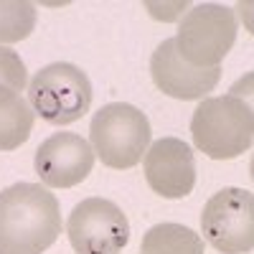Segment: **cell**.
<instances>
[{
  "label": "cell",
  "instance_id": "52a82bcc",
  "mask_svg": "<svg viewBox=\"0 0 254 254\" xmlns=\"http://www.w3.org/2000/svg\"><path fill=\"white\" fill-rule=\"evenodd\" d=\"M66 237L76 254H120L130 242V221L107 198H84L69 214Z\"/></svg>",
  "mask_w": 254,
  "mask_h": 254
},
{
  "label": "cell",
  "instance_id": "5bb4252c",
  "mask_svg": "<svg viewBox=\"0 0 254 254\" xmlns=\"http://www.w3.org/2000/svg\"><path fill=\"white\" fill-rule=\"evenodd\" d=\"M26 81H28V71H26L23 59L13 49L0 46V87H8L20 94L26 89Z\"/></svg>",
  "mask_w": 254,
  "mask_h": 254
},
{
  "label": "cell",
  "instance_id": "7a4b0ae2",
  "mask_svg": "<svg viewBox=\"0 0 254 254\" xmlns=\"http://www.w3.org/2000/svg\"><path fill=\"white\" fill-rule=\"evenodd\" d=\"M153 140L150 120L127 102L99 107L89 122V145L94 155L115 171H127L142 163Z\"/></svg>",
  "mask_w": 254,
  "mask_h": 254
},
{
  "label": "cell",
  "instance_id": "e0dca14e",
  "mask_svg": "<svg viewBox=\"0 0 254 254\" xmlns=\"http://www.w3.org/2000/svg\"><path fill=\"white\" fill-rule=\"evenodd\" d=\"M234 15L237 20H242V26L254 36V0H239L234 5Z\"/></svg>",
  "mask_w": 254,
  "mask_h": 254
},
{
  "label": "cell",
  "instance_id": "ba28073f",
  "mask_svg": "<svg viewBox=\"0 0 254 254\" xmlns=\"http://www.w3.org/2000/svg\"><path fill=\"white\" fill-rule=\"evenodd\" d=\"M94 150L76 132H54L38 145L33 168L46 188H74L92 173Z\"/></svg>",
  "mask_w": 254,
  "mask_h": 254
},
{
  "label": "cell",
  "instance_id": "2e32d148",
  "mask_svg": "<svg viewBox=\"0 0 254 254\" xmlns=\"http://www.w3.org/2000/svg\"><path fill=\"white\" fill-rule=\"evenodd\" d=\"M229 97H237V99H242V102L247 104V107H249L252 117H254V71L244 74L239 81H234V84H231Z\"/></svg>",
  "mask_w": 254,
  "mask_h": 254
},
{
  "label": "cell",
  "instance_id": "7c38bea8",
  "mask_svg": "<svg viewBox=\"0 0 254 254\" xmlns=\"http://www.w3.org/2000/svg\"><path fill=\"white\" fill-rule=\"evenodd\" d=\"M142 254H203V239L183 224H155L140 242Z\"/></svg>",
  "mask_w": 254,
  "mask_h": 254
},
{
  "label": "cell",
  "instance_id": "ac0fdd59",
  "mask_svg": "<svg viewBox=\"0 0 254 254\" xmlns=\"http://www.w3.org/2000/svg\"><path fill=\"white\" fill-rule=\"evenodd\" d=\"M249 173H252V181H254V155H252V163H249Z\"/></svg>",
  "mask_w": 254,
  "mask_h": 254
},
{
  "label": "cell",
  "instance_id": "8fae6325",
  "mask_svg": "<svg viewBox=\"0 0 254 254\" xmlns=\"http://www.w3.org/2000/svg\"><path fill=\"white\" fill-rule=\"evenodd\" d=\"M36 112L26 97L0 87V150H15L33 132Z\"/></svg>",
  "mask_w": 254,
  "mask_h": 254
},
{
  "label": "cell",
  "instance_id": "8992f818",
  "mask_svg": "<svg viewBox=\"0 0 254 254\" xmlns=\"http://www.w3.org/2000/svg\"><path fill=\"white\" fill-rule=\"evenodd\" d=\"M203 239L221 254H247L254 249V193L221 188L201 211Z\"/></svg>",
  "mask_w": 254,
  "mask_h": 254
},
{
  "label": "cell",
  "instance_id": "9a60e30c",
  "mask_svg": "<svg viewBox=\"0 0 254 254\" xmlns=\"http://www.w3.org/2000/svg\"><path fill=\"white\" fill-rule=\"evenodd\" d=\"M190 8V3H145V10L150 13L155 20H163V23H173V20L183 18Z\"/></svg>",
  "mask_w": 254,
  "mask_h": 254
},
{
  "label": "cell",
  "instance_id": "277c9868",
  "mask_svg": "<svg viewBox=\"0 0 254 254\" xmlns=\"http://www.w3.org/2000/svg\"><path fill=\"white\" fill-rule=\"evenodd\" d=\"M26 99L36 117L61 127L81 120L89 112L94 92L87 71H81L76 64L54 61L31 76Z\"/></svg>",
  "mask_w": 254,
  "mask_h": 254
},
{
  "label": "cell",
  "instance_id": "4fadbf2b",
  "mask_svg": "<svg viewBox=\"0 0 254 254\" xmlns=\"http://www.w3.org/2000/svg\"><path fill=\"white\" fill-rule=\"evenodd\" d=\"M36 5L23 0H0V46L26 41L36 28Z\"/></svg>",
  "mask_w": 254,
  "mask_h": 254
},
{
  "label": "cell",
  "instance_id": "5b68a950",
  "mask_svg": "<svg viewBox=\"0 0 254 254\" xmlns=\"http://www.w3.org/2000/svg\"><path fill=\"white\" fill-rule=\"evenodd\" d=\"M237 15L221 3H198L178 20L176 49L196 69H214L237 41Z\"/></svg>",
  "mask_w": 254,
  "mask_h": 254
},
{
  "label": "cell",
  "instance_id": "6da1fadb",
  "mask_svg": "<svg viewBox=\"0 0 254 254\" xmlns=\"http://www.w3.org/2000/svg\"><path fill=\"white\" fill-rule=\"evenodd\" d=\"M61 234V208L44 183L0 190V254H44Z\"/></svg>",
  "mask_w": 254,
  "mask_h": 254
},
{
  "label": "cell",
  "instance_id": "30bf717a",
  "mask_svg": "<svg viewBox=\"0 0 254 254\" xmlns=\"http://www.w3.org/2000/svg\"><path fill=\"white\" fill-rule=\"evenodd\" d=\"M150 74L155 87L173 97V99H206L208 92L216 89V84L221 79V66L214 69H196L188 61H183V56L176 49L173 38H165L163 44L153 51L150 59Z\"/></svg>",
  "mask_w": 254,
  "mask_h": 254
},
{
  "label": "cell",
  "instance_id": "3957f363",
  "mask_svg": "<svg viewBox=\"0 0 254 254\" xmlns=\"http://www.w3.org/2000/svg\"><path fill=\"white\" fill-rule=\"evenodd\" d=\"M190 137L203 155L214 160L239 158L254 142V117L237 97H206L190 120Z\"/></svg>",
  "mask_w": 254,
  "mask_h": 254
},
{
  "label": "cell",
  "instance_id": "9c48e42d",
  "mask_svg": "<svg viewBox=\"0 0 254 254\" xmlns=\"http://www.w3.org/2000/svg\"><path fill=\"white\" fill-rule=\"evenodd\" d=\"M145 181L163 198H186L196 188L193 147L178 137H160L150 142L142 158Z\"/></svg>",
  "mask_w": 254,
  "mask_h": 254
}]
</instances>
